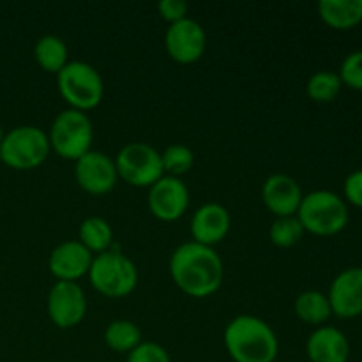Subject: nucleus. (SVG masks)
I'll return each instance as SVG.
<instances>
[{
	"mask_svg": "<svg viewBox=\"0 0 362 362\" xmlns=\"http://www.w3.org/2000/svg\"><path fill=\"white\" fill-rule=\"evenodd\" d=\"M88 279L101 296L120 299L133 293L138 285V269L122 251L110 247L92 260Z\"/></svg>",
	"mask_w": 362,
	"mask_h": 362,
	"instance_id": "obj_4",
	"label": "nucleus"
},
{
	"mask_svg": "<svg viewBox=\"0 0 362 362\" xmlns=\"http://www.w3.org/2000/svg\"><path fill=\"white\" fill-rule=\"evenodd\" d=\"M338 74L343 85L362 92V49H356L343 59Z\"/></svg>",
	"mask_w": 362,
	"mask_h": 362,
	"instance_id": "obj_26",
	"label": "nucleus"
},
{
	"mask_svg": "<svg viewBox=\"0 0 362 362\" xmlns=\"http://www.w3.org/2000/svg\"><path fill=\"white\" fill-rule=\"evenodd\" d=\"M158 11L163 20L170 21V25L187 18V2L184 0H161L158 4Z\"/></svg>",
	"mask_w": 362,
	"mask_h": 362,
	"instance_id": "obj_29",
	"label": "nucleus"
},
{
	"mask_svg": "<svg viewBox=\"0 0 362 362\" xmlns=\"http://www.w3.org/2000/svg\"><path fill=\"white\" fill-rule=\"evenodd\" d=\"M343 200L362 209V168L350 173L343 184Z\"/></svg>",
	"mask_w": 362,
	"mask_h": 362,
	"instance_id": "obj_28",
	"label": "nucleus"
},
{
	"mask_svg": "<svg viewBox=\"0 0 362 362\" xmlns=\"http://www.w3.org/2000/svg\"><path fill=\"white\" fill-rule=\"evenodd\" d=\"M303 189L293 177L285 173H274L269 177L262 187V200L265 207L276 216H296L303 202Z\"/></svg>",
	"mask_w": 362,
	"mask_h": 362,
	"instance_id": "obj_15",
	"label": "nucleus"
},
{
	"mask_svg": "<svg viewBox=\"0 0 362 362\" xmlns=\"http://www.w3.org/2000/svg\"><path fill=\"white\" fill-rule=\"evenodd\" d=\"M80 243L92 255L105 253L113 244V230L105 218L90 216L80 225Z\"/></svg>",
	"mask_w": 362,
	"mask_h": 362,
	"instance_id": "obj_21",
	"label": "nucleus"
},
{
	"mask_svg": "<svg viewBox=\"0 0 362 362\" xmlns=\"http://www.w3.org/2000/svg\"><path fill=\"white\" fill-rule=\"evenodd\" d=\"M74 177L78 186L90 194H106L115 187L119 173L115 161L105 152L90 151L81 156L74 166Z\"/></svg>",
	"mask_w": 362,
	"mask_h": 362,
	"instance_id": "obj_12",
	"label": "nucleus"
},
{
	"mask_svg": "<svg viewBox=\"0 0 362 362\" xmlns=\"http://www.w3.org/2000/svg\"><path fill=\"white\" fill-rule=\"evenodd\" d=\"M148 211L161 221H175L189 205V191L179 177L163 175L148 187Z\"/></svg>",
	"mask_w": 362,
	"mask_h": 362,
	"instance_id": "obj_11",
	"label": "nucleus"
},
{
	"mask_svg": "<svg viewBox=\"0 0 362 362\" xmlns=\"http://www.w3.org/2000/svg\"><path fill=\"white\" fill-rule=\"evenodd\" d=\"M223 339L233 362H274L279 352L278 336L271 325L251 315L233 318Z\"/></svg>",
	"mask_w": 362,
	"mask_h": 362,
	"instance_id": "obj_2",
	"label": "nucleus"
},
{
	"mask_svg": "<svg viewBox=\"0 0 362 362\" xmlns=\"http://www.w3.org/2000/svg\"><path fill=\"white\" fill-rule=\"evenodd\" d=\"M304 232L318 237H332L349 225V204L334 191L318 189L304 194L297 211Z\"/></svg>",
	"mask_w": 362,
	"mask_h": 362,
	"instance_id": "obj_3",
	"label": "nucleus"
},
{
	"mask_svg": "<svg viewBox=\"0 0 362 362\" xmlns=\"http://www.w3.org/2000/svg\"><path fill=\"white\" fill-rule=\"evenodd\" d=\"M2 140H4V131H2V126H0V145H2Z\"/></svg>",
	"mask_w": 362,
	"mask_h": 362,
	"instance_id": "obj_30",
	"label": "nucleus"
},
{
	"mask_svg": "<svg viewBox=\"0 0 362 362\" xmlns=\"http://www.w3.org/2000/svg\"><path fill=\"white\" fill-rule=\"evenodd\" d=\"M166 52L175 62L193 64L204 57L207 48V34L198 21L191 18L170 25L165 35Z\"/></svg>",
	"mask_w": 362,
	"mask_h": 362,
	"instance_id": "obj_10",
	"label": "nucleus"
},
{
	"mask_svg": "<svg viewBox=\"0 0 362 362\" xmlns=\"http://www.w3.org/2000/svg\"><path fill=\"white\" fill-rule=\"evenodd\" d=\"M105 343L117 354H131L141 343V331L129 320H115L106 327Z\"/></svg>",
	"mask_w": 362,
	"mask_h": 362,
	"instance_id": "obj_22",
	"label": "nucleus"
},
{
	"mask_svg": "<svg viewBox=\"0 0 362 362\" xmlns=\"http://www.w3.org/2000/svg\"><path fill=\"white\" fill-rule=\"evenodd\" d=\"M293 310H296L299 320L308 325H317V327H322L332 317L327 296L318 290H306V292L299 293L296 304H293Z\"/></svg>",
	"mask_w": 362,
	"mask_h": 362,
	"instance_id": "obj_19",
	"label": "nucleus"
},
{
	"mask_svg": "<svg viewBox=\"0 0 362 362\" xmlns=\"http://www.w3.org/2000/svg\"><path fill=\"white\" fill-rule=\"evenodd\" d=\"M48 134L35 126H18L4 134L0 161L13 170H34L48 158Z\"/></svg>",
	"mask_w": 362,
	"mask_h": 362,
	"instance_id": "obj_7",
	"label": "nucleus"
},
{
	"mask_svg": "<svg viewBox=\"0 0 362 362\" xmlns=\"http://www.w3.org/2000/svg\"><path fill=\"white\" fill-rule=\"evenodd\" d=\"M341 78L334 71H317L308 80L306 92L315 103H331L341 92Z\"/></svg>",
	"mask_w": 362,
	"mask_h": 362,
	"instance_id": "obj_23",
	"label": "nucleus"
},
{
	"mask_svg": "<svg viewBox=\"0 0 362 362\" xmlns=\"http://www.w3.org/2000/svg\"><path fill=\"white\" fill-rule=\"evenodd\" d=\"M230 223V214L223 205L205 204L191 219V235L194 243L212 247L228 235Z\"/></svg>",
	"mask_w": 362,
	"mask_h": 362,
	"instance_id": "obj_16",
	"label": "nucleus"
},
{
	"mask_svg": "<svg viewBox=\"0 0 362 362\" xmlns=\"http://www.w3.org/2000/svg\"><path fill=\"white\" fill-rule=\"evenodd\" d=\"M67 46L59 35H45L34 46V57L39 66L48 73L59 74L69 62L67 59Z\"/></svg>",
	"mask_w": 362,
	"mask_h": 362,
	"instance_id": "obj_20",
	"label": "nucleus"
},
{
	"mask_svg": "<svg viewBox=\"0 0 362 362\" xmlns=\"http://www.w3.org/2000/svg\"><path fill=\"white\" fill-rule=\"evenodd\" d=\"M269 235L274 246L292 247L303 239L304 228L297 216H285V218H276V221L271 225Z\"/></svg>",
	"mask_w": 362,
	"mask_h": 362,
	"instance_id": "obj_25",
	"label": "nucleus"
},
{
	"mask_svg": "<svg viewBox=\"0 0 362 362\" xmlns=\"http://www.w3.org/2000/svg\"><path fill=\"white\" fill-rule=\"evenodd\" d=\"M49 147L62 159L76 163L81 156L90 152L94 140V127L85 112L64 110L53 120L48 133Z\"/></svg>",
	"mask_w": 362,
	"mask_h": 362,
	"instance_id": "obj_6",
	"label": "nucleus"
},
{
	"mask_svg": "<svg viewBox=\"0 0 362 362\" xmlns=\"http://www.w3.org/2000/svg\"><path fill=\"white\" fill-rule=\"evenodd\" d=\"M57 85L60 95L78 112L94 110L105 94V83L99 71L81 60H69L57 74Z\"/></svg>",
	"mask_w": 362,
	"mask_h": 362,
	"instance_id": "obj_5",
	"label": "nucleus"
},
{
	"mask_svg": "<svg viewBox=\"0 0 362 362\" xmlns=\"http://www.w3.org/2000/svg\"><path fill=\"white\" fill-rule=\"evenodd\" d=\"M318 14L327 27L350 30L362 23V0H320Z\"/></svg>",
	"mask_w": 362,
	"mask_h": 362,
	"instance_id": "obj_18",
	"label": "nucleus"
},
{
	"mask_svg": "<svg viewBox=\"0 0 362 362\" xmlns=\"http://www.w3.org/2000/svg\"><path fill=\"white\" fill-rule=\"evenodd\" d=\"M48 317L59 329L76 327L87 313L85 292L74 281H57L48 293Z\"/></svg>",
	"mask_w": 362,
	"mask_h": 362,
	"instance_id": "obj_9",
	"label": "nucleus"
},
{
	"mask_svg": "<svg viewBox=\"0 0 362 362\" xmlns=\"http://www.w3.org/2000/svg\"><path fill=\"white\" fill-rule=\"evenodd\" d=\"M170 274L177 288L186 296L204 299L221 288L225 269L214 247L191 240L173 251L170 258Z\"/></svg>",
	"mask_w": 362,
	"mask_h": 362,
	"instance_id": "obj_1",
	"label": "nucleus"
},
{
	"mask_svg": "<svg viewBox=\"0 0 362 362\" xmlns=\"http://www.w3.org/2000/svg\"><path fill=\"white\" fill-rule=\"evenodd\" d=\"M306 354L311 362H349L350 341L339 329L322 325L308 338Z\"/></svg>",
	"mask_w": 362,
	"mask_h": 362,
	"instance_id": "obj_17",
	"label": "nucleus"
},
{
	"mask_svg": "<svg viewBox=\"0 0 362 362\" xmlns=\"http://www.w3.org/2000/svg\"><path fill=\"white\" fill-rule=\"evenodd\" d=\"M163 172L168 173L170 177H182L184 173L189 172L194 165V154L186 145H170L161 154Z\"/></svg>",
	"mask_w": 362,
	"mask_h": 362,
	"instance_id": "obj_24",
	"label": "nucleus"
},
{
	"mask_svg": "<svg viewBox=\"0 0 362 362\" xmlns=\"http://www.w3.org/2000/svg\"><path fill=\"white\" fill-rule=\"evenodd\" d=\"M126 362H172L170 354L161 345L152 341H141L131 354H127Z\"/></svg>",
	"mask_w": 362,
	"mask_h": 362,
	"instance_id": "obj_27",
	"label": "nucleus"
},
{
	"mask_svg": "<svg viewBox=\"0 0 362 362\" xmlns=\"http://www.w3.org/2000/svg\"><path fill=\"white\" fill-rule=\"evenodd\" d=\"M332 315L343 320L362 315V267H349L339 272L327 293Z\"/></svg>",
	"mask_w": 362,
	"mask_h": 362,
	"instance_id": "obj_13",
	"label": "nucleus"
},
{
	"mask_svg": "<svg viewBox=\"0 0 362 362\" xmlns=\"http://www.w3.org/2000/svg\"><path fill=\"white\" fill-rule=\"evenodd\" d=\"M94 255L80 240H66L52 251L48 260L49 272L57 281H74L83 278L90 271Z\"/></svg>",
	"mask_w": 362,
	"mask_h": 362,
	"instance_id": "obj_14",
	"label": "nucleus"
},
{
	"mask_svg": "<svg viewBox=\"0 0 362 362\" xmlns=\"http://www.w3.org/2000/svg\"><path fill=\"white\" fill-rule=\"evenodd\" d=\"M115 168L120 179L134 187H151L165 175L161 154L144 141L124 145L117 154Z\"/></svg>",
	"mask_w": 362,
	"mask_h": 362,
	"instance_id": "obj_8",
	"label": "nucleus"
}]
</instances>
